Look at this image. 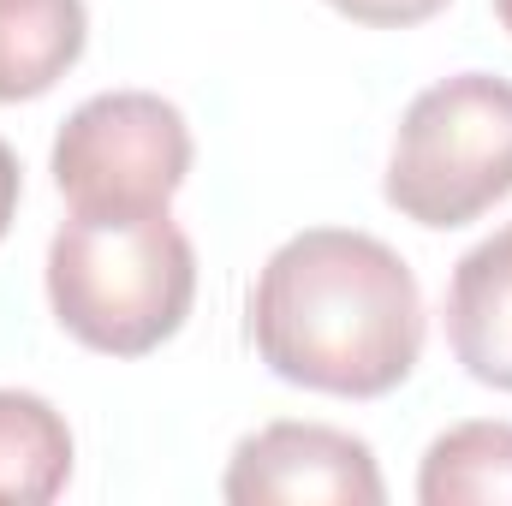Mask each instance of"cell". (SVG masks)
<instances>
[{"label":"cell","mask_w":512,"mask_h":506,"mask_svg":"<svg viewBox=\"0 0 512 506\" xmlns=\"http://www.w3.org/2000/svg\"><path fill=\"white\" fill-rule=\"evenodd\" d=\"M251 346L292 387L382 399L423 358V292L405 256L358 227H304L251 286Z\"/></svg>","instance_id":"6da1fadb"},{"label":"cell","mask_w":512,"mask_h":506,"mask_svg":"<svg viewBox=\"0 0 512 506\" xmlns=\"http://www.w3.org/2000/svg\"><path fill=\"white\" fill-rule=\"evenodd\" d=\"M191 298L197 251L167 209L72 215L48 239V304L60 328L102 358H143L173 340Z\"/></svg>","instance_id":"7a4b0ae2"},{"label":"cell","mask_w":512,"mask_h":506,"mask_svg":"<svg viewBox=\"0 0 512 506\" xmlns=\"http://www.w3.org/2000/svg\"><path fill=\"white\" fill-rule=\"evenodd\" d=\"M387 203L435 233L471 227L512 197V84L495 72H453L411 96L382 179Z\"/></svg>","instance_id":"3957f363"},{"label":"cell","mask_w":512,"mask_h":506,"mask_svg":"<svg viewBox=\"0 0 512 506\" xmlns=\"http://www.w3.org/2000/svg\"><path fill=\"white\" fill-rule=\"evenodd\" d=\"M191 126L155 90H108L66 114L54 185L72 215H155L191 173Z\"/></svg>","instance_id":"277c9868"},{"label":"cell","mask_w":512,"mask_h":506,"mask_svg":"<svg viewBox=\"0 0 512 506\" xmlns=\"http://www.w3.org/2000/svg\"><path fill=\"white\" fill-rule=\"evenodd\" d=\"M221 495L233 506H382L387 483L382 465L370 453V441L334 429V423H262L245 435L227 459V483Z\"/></svg>","instance_id":"5b68a950"},{"label":"cell","mask_w":512,"mask_h":506,"mask_svg":"<svg viewBox=\"0 0 512 506\" xmlns=\"http://www.w3.org/2000/svg\"><path fill=\"white\" fill-rule=\"evenodd\" d=\"M447 346L471 381L512 393V221L453 262Z\"/></svg>","instance_id":"8992f818"},{"label":"cell","mask_w":512,"mask_h":506,"mask_svg":"<svg viewBox=\"0 0 512 506\" xmlns=\"http://www.w3.org/2000/svg\"><path fill=\"white\" fill-rule=\"evenodd\" d=\"M84 0H0V102L48 96L84 54Z\"/></svg>","instance_id":"52a82bcc"},{"label":"cell","mask_w":512,"mask_h":506,"mask_svg":"<svg viewBox=\"0 0 512 506\" xmlns=\"http://www.w3.org/2000/svg\"><path fill=\"white\" fill-rule=\"evenodd\" d=\"M72 483L66 417L24 387H0V501L42 506Z\"/></svg>","instance_id":"ba28073f"},{"label":"cell","mask_w":512,"mask_h":506,"mask_svg":"<svg viewBox=\"0 0 512 506\" xmlns=\"http://www.w3.org/2000/svg\"><path fill=\"white\" fill-rule=\"evenodd\" d=\"M423 506H507L512 501V423H453L429 441L417 471Z\"/></svg>","instance_id":"9c48e42d"},{"label":"cell","mask_w":512,"mask_h":506,"mask_svg":"<svg viewBox=\"0 0 512 506\" xmlns=\"http://www.w3.org/2000/svg\"><path fill=\"white\" fill-rule=\"evenodd\" d=\"M328 6L346 12L352 24H370V30H405V24L435 18L447 0H328Z\"/></svg>","instance_id":"30bf717a"},{"label":"cell","mask_w":512,"mask_h":506,"mask_svg":"<svg viewBox=\"0 0 512 506\" xmlns=\"http://www.w3.org/2000/svg\"><path fill=\"white\" fill-rule=\"evenodd\" d=\"M18 197H24V167H18V155L0 143V239H6V227H12V215H18Z\"/></svg>","instance_id":"8fae6325"},{"label":"cell","mask_w":512,"mask_h":506,"mask_svg":"<svg viewBox=\"0 0 512 506\" xmlns=\"http://www.w3.org/2000/svg\"><path fill=\"white\" fill-rule=\"evenodd\" d=\"M495 18H501V30L512 36V0H495Z\"/></svg>","instance_id":"7c38bea8"}]
</instances>
